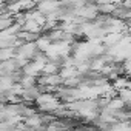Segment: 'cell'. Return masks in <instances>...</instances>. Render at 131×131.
<instances>
[{
    "label": "cell",
    "instance_id": "7c38bea8",
    "mask_svg": "<svg viewBox=\"0 0 131 131\" xmlns=\"http://www.w3.org/2000/svg\"><path fill=\"white\" fill-rule=\"evenodd\" d=\"M6 11V8H5V5L2 3V5H0V14H2V13H5Z\"/></svg>",
    "mask_w": 131,
    "mask_h": 131
},
{
    "label": "cell",
    "instance_id": "3957f363",
    "mask_svg": "<svg viewBox=\"0 0 131 131\" xmlns=\"http://www.w3.org/2000/svg\"><path fill=\"white\" fill-rule=\"evenodd\" d=\"M13 23H14V14H11L9 11H5V13L0 14V31L6 29Z\"/></svg>",
    "mask_w": 131,
    "mask_h": 131
},
{
    "label": "cell",
    "instance_id": "8fae6325",
    "mask_svg": "<svg viewBox=\"0 0 131 131\" xmlns=\"http://www.w3.org/2000/svg\"><path fill=\"white\" fill-rule=\"evenodd\" d=\"M97 6H99V13L100 14H111L113 16V13L116 9L114 3H102V5H97Z\"/></svg>",
    "mask_w": 131,
    "mask_h": 131
},
{
    "label": "cell",
    "instance_id": "7a4b0ae2",
    "mask_svg": "<svg viewBox=\"0 0 131 131\" xmlns=\"http://www.w3.org/2000/svg\"><path fill=\"white\" fill-rule=\"evenodd\" d=\"M22 29L29 31V32H34V34H39V36H40V32L43 31L42 25H40V23H37V22H36V20H32V19H26V22L22 25Z\"/></svg>",
    "mask_w": 131,
    "mask_h": 131
},
{
    "label": "cell",
    "instance_id": "5b68a950",
    "mask_svg": "<svg viewBox=\"0 0 131 131\" xmlns=\"http://www.w3.org/2000/svg\"><path fill=\"white\" fill-rule=\"evenodd\" d=\"M59 74L62 76V79H68V77H73V76H77V68L76 65H71V67H60L59 70Z\"/></svg>",
    "mask_w": 131,
    "mask_h": 131
},
{
    "label": "cell",
    "instance_id": "30bf717a",
    "mask_svg": "<svg viewBox=\"0 0 131 131\" xmlns=\"http://www.w3.org/2000/svg\"><path fill=\"white\" fill-rule=\"evenodd\" d=\"M14 56H16V49L14 48H0V62L13 59Z\"/></svg>",
    "mask_w": 131,
    "mask_h": 131
},
{
    "label": "cell",
    "instance_id": "6da1fadb",
    "mask_svg": "<svg viewBox=\"0 0 131 131\" xmlns=\"http://www.w3.org/2000/svg\"><path fill=\"white\" fill-rule=\"evenodd\" d=\"M60 6H62L60 0H43V2H39V3H37V9H39L42 14H45V16L59 11Z\"/></svg>",
    "mask_w": 131,
    "mask_h": 131
},
{
    "label": "cell",
    "instance_id": "ba28073f",
    "mask_svg": "<svg viewBox=\"0 0 131 131\" xmlns=\"http://www.w3.org/2000/svg\"><path fill=\"white\" fill-rule=\"evenodd\" d=\"M19 83H20L23 88H31V86L37 85V77H36V76H29V74H23Z\"/></svg>",
    "mask_w": 131,
    "mask_h": 131
},
{
    "label": "cell",
    "instance_id": "9c48e42d",
    "mask_svg": "<svg viewBox=\"0 0 131 131\" xmlns=\"http://www.w3.org/2000/svg\"><path fill=\"white\" fill-rule=\"evenodd\" d=\"M117 96L125 102V103H128V105H131V88H128V86H125V88H122V90H119L117 91Z\"/></svg>",
    "mask_w": 131,
    "mask_h": 131
},
{
    "label": "cell",
    "instance_id": "277c9868",
    "mask_svg": "<svg viewBox=\"0 0 131 131\" xmlns=\"http://www.w3.org/2000/svg\"><path fill=\"white\" fill-rule=\"evenodd\" d=\"M126 106V103L119 97V96H114V97H111L110 99V102H108V105H106V108L110 110V111H119V110H122V108H125Z\"/></svg>",
    "mask_w": 131,
    "mask_h": 131
},
{
    "label": "cell",
    "instance_id": "52a82bcc",
    "mask_svg": "<svg viewBox=\"0 0 131 131\" xmlns=\"http://www.w3.org/2000/svg\"><path fill=\"white\" fill-rule=\"evenodd\" d=\"M36 45H37L39 51H43V52H45V51L49 48L51 40H49V37H48V36H39V37L36 39Z\"/></svg>",
    "mask_w": 131,
    "mask_h": 131
},
{
    "label": "cell",
    "instance_id": "8992f818",
    "mask_svg": "<svg viewBox=\"0 0 131 131\" xmlns=\"http://www.w3.org/2000/svg\"><path fill=\"white\" fill-rule=\"evenodd\" d=\"M126 83H128V76H125V74H120V76L114 77V79H113V82H111V85H113V88H114L116 91H119V90L125 88V86H126Z\"/></svg>",
    "mask_w": 131,
    "mask_h": 131
},
{
    "label": "cell",
    "instance_id": "4fadbf2b",
    "mask_svg": "<svg viewBox=\"0 0 131 131\" xmlns=\"http://www.w3.org/2000/svg\"><path fill=\"white\" fill-rule=\"evenodd\" d=\"M128 88H131V77H128V83H126Z\"/></svg>",
    "mask_w": 131,
    "mask_h": 131
},
{
    "label": "cell",
    "instance_id": "5bb4252c",
    "mask_svg": "<svg viewBox=\"0 0 131 131\" xmlns=\"http://www.w3.org/2000/svg\"><path fill=\"white\" fill-rule=\"evenodd\" d=\"M3 2H5V0H0V5H2V3H3Z\"/></svg>",
    "mask_w": 131,
    "mask_h": 131
}]
</instances>
